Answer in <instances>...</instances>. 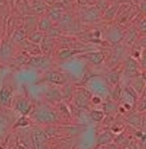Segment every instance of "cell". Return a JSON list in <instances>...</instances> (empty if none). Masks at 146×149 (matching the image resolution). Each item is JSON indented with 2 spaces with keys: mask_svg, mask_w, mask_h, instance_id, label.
<instances>
[{
  "mask_svg": "<svg viewBox=\"0 0 146 149\" xmlns=\"http://www.w3.org/2000/svg\"><path fill=\"white\" fill-rule=\"evenodd\" d=\"M36 118L41 122H52L56 119V115L53 111L44 110V111H39L36 114Z\"/></svg>",
  "mask_w": 146,
  "mask_h": 149,
  "instance_id": "cell-1",
  "label": "cell"
},
{
  "mask_svg": "<svg viewBox=\"0 0 146 149\" xmlns=\"http://www.w3.org/2000/svg\"><path fill=\"white\" fill-rule=\"evenodd\" d=\"M47 79L52 82H56V83H61L64 82V78L61 74L57 73V72H51L47 75Z\"/></svg>",
  "mask_w": 146,
  "mask_h": 149,
  "instance_id": "cell-2",
  "label": "cell"
},
{
  "mask_svg": "<svg viewBox=\"0 0 146 149\" xmlns=\"http://www.w3.org/2000/svg\"><path fill=\"white\" fill-rule=\"evenodd\" d=\"M46 63V61L44 58H33L32 61H30V64L32 65L36 66V67H41V66L44 65L45 63Z\"/></svg>",
  "mask_w": 146,
  "mask_h": 149,
  "instance_id": "cell-3",
  "label": "cell"
},
{
  "mask_svg": "<svg viewBox=\"0 0 146 149\" xmlns=\"http://www.w3.org/2000/svg\"><path fill=\"white\" fill-rule=\"evenodd\" d=\"M9 97H10V92L6 89H3L0 93V100L3 104H5L9 101Z\"/></svg>",
  "mask_w": 146,
  "mask_h": 149,
  "instance_id": "cell-4",
  "label": "cell"
},
{
  "mask_svg": "<svg viewBox=\"0 0 146 149\" xmlns=\"http://www.w3.org/2000/svg\"><path fill=\"white\" fill-rule=\"evenodd\" d=\"M17 108L19 109V111H22L23 113H27L30 109V106L28 104V103L26 102H19L18 103Z\"/></svg>",
  "mask_w": 146,
  "mask_h": 149,
  "instance_id": "cell-5",
  "label": "cell"
},
{
  "mask_svg": "<svg viewBox=\"0 0 146 149\" xmlns=\"http://www.w3.org/2000/svg\"><path fill=\"white\" fill-rule=\"evenodd\" d=\"M91 116L95 121H99L103 118V113L99 111H93L91 113Z\"/></svg>",
  "mask_w": 146,
  "mask_h": 149,
  "instance_id": "cell-6",
  "label": "cell"
},
{
  "mask_svg": "<svg viewBox=\"0 0 146 149\" xmlns=\"http://www.w3.org/2000/svg\"><path fill=\"white\" fill-rule=\"evenodd\" d=\"M103 58V56L102 54H95V55H92L91 58V60L93 63H99L100 62H101Z\"/></svg>",
  "mask_w": 146,
  "mask_h": 149,
  "instance_id": "cell-7",
  "label": "cell"
}]
</instances>
